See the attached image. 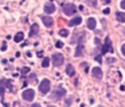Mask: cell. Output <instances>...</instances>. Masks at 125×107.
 I'll use <instances>...</instances> for the list:
<instances>
[{
  "label": "cell",
  "instance_id": "4",
  "mask_svg": "<svg viewBox=\"0 0 125 107\" xmlns=\"http://www.w3.org/2000/svg\"><path fill=\"white\" fill-rule=\"evenodd\" d=\"M50 87H51L50 81L48 79H44L39 85V92L41 93H43V94H46L50 90Z\"/></svg>",
  "mask_w": 125,
  "mask_h": 107
},
{
  "label": "cell",
  "instance_id": "30",
  "mask_svg": "<svg viewBox=\"0 0 125 107\" xmlns=\"http://www.w3.org/2000/svg\"><path fill=\"white\" fill-rule=\"evenodd\" d=\"M104 2H106V3H110V2H111V0H104Z\"/></svg>",
  "mask_w": 125,
  "mask_h": 107
},
{
  "label": "cell",
  "instance_id": "13",
  "mask_svg": "<svg viewBox=\"0 0 125 107\" xmlns=\"http://www.w3.org/2000/svg\"><path fill=\"white\" fill-rule=\"evenodd\" d=\"M96 25H97V22L94 18H89L87 20V27L89 30H94L96 28Z\"/></svg>",
  "mask_w": 125,
  "mask_h": 107
},
{
  "label": "cell",
  "instance_id": "21",
  "mask_svg": "<svg viewBox=\"0 0 125 107\" xmlns=\"http://www.w3.org/2000/svg\"><path fill=\"white\" fill-rule=\"evenodd\" d=\"M56 47H57V48H63V47H64V43L59 40V41L56 42Z\"/></svg>",
  "mask_w": 125,
  "mask_h": 107
},
{
  "label": "cell",
  "instance_id": "1",
  "mask_svg": "<svg viewBox=\"0 0 125 107\" xmlns=\"http://www.w3.org/2000/svg\"><path fill=\"white\" fill-rule=\"evenodd\" d=\"M65 94H66V90L64 87H59L53 92V93L51 95V98L54 100H61Z\"/></svg>",
  "mask_w": 125,
  "mask_h": 107
},
{
  "label": "cell",
  "instance_id": "23",
  "mask_svg": "<svg viewBox=\"0 0 125 107\" xmlns=\"http://www.w3.org/2000/svg\"><path fill=\"white\" fill-rule=\"evenodd\" d=\"M4 92H5V87H3L0 86V95H1L2 98L4 96Z\"/></svg>",
  "mask_w": 125,
  "mask_h": 107
},
{
  "label": "cell",
  "instance_id": "17",
  "mask_svg": "<svg viewBox=\"0 0 125 107\" xmlns=\"http://www.w3.org/2000/svg\"><path fill=\"white\" fill-rule=\"evenodd\" d=\"M82 52H83V44L79 43L78 46L76 47V50H75V57H79L80 55H82Z\"/></svg>",
  "mask_w": 125,
  "mask_h": 107
},
{
  "label": "cell",
  "instance_id": "33",
  "mask_svg": "<svg viewBox=\"0 0 125 107\" xmlns=\"http://www.w3.org/2000/svg\"><path fill=\"white\" fill-rule=\"evenodd\" d=\"M120 89H121V90H124V89H125V87H124L123 86H121V87H120Z\"/></svg>",
  "mask_w": 125,
  "mask_h": 107
},
{
  "label": "cell",
  "instance_id": "3",
  "mask_svg": "<svg viewBox=\"0 0 125 107\" xmlns=\"http://www.w3.org/2000/svg\"><path fill=\"white\" fill-rule=\"evenodd\" d=\"M63 11L65 15H68V16H71L73 14H75L77 9H76V7L74 4H71V3H69V4H65L64 5L63 7Z\"/></svg>",
  "mask_w": 125,
  "mask_h": 107
},
{
  "label": "cell",
  "instance_id": "14",
  "mask_svg": "<svg viewBox=\"0 0 125 107\" xmlns=\"http://www.w3.org/2000/svg\"><path fill=\"white\" fill-rule=\"evenodd\" d=\"M0 85H1V87H9L10 90H12V88H13L12 83H11L10 80H5V79L4 80H1V81H0Z\"/></svg>",
  "mask_w": 125,
  "mask_h": 107
},
{
  "label": "cell",
  "instance_id": "25",
  "mask_svg": "<svg viewBox=\"0 0 125 107\" xmlns=\"http://www.w3.org/2000/svg\"><path fill=\"white\" fill-rule=\"evenodd\" d=\"M121 52H122V54L125 56V43L121 45Z\"/></svg>",
  "mask_w": 125,
  "mask_h": 107
},
{
  "label": "cell",
  "instance_id": "36",
  "mask_svg": "<svg viewBox=\"0 0 125 107\" xmlns=\"http://www.w3.org/2000/svg\"><path fill=\"white\" fill-rule=\"evenodd\" d=\"M48 107H56V106H53V105H51V106H48Z\"/></svg>",
  "mask_w": 125,
  "mask_h": 107
},
{
  "label": "cell",
  "instance_id": "20",
  "mask_svg": "<svg viewBox=\"0 0 125 107\" xmlns=\"http://www.w3.org/2000/svg\"><path fill=\"white\" fill-rule=\"evenodd\" d=\"M85 1L89 6H96L97 4V0H85Z\"/></svg>",
  "mask_w": 125,
  "mask_h": 107
},
{
  "label": "cell",
  "instance_id": "12",
  "mask_svg": "<svg viewBox=\"0 0 125 107\" xmlns=\"http://www.w3.org/2000/svg\"><path fill=\"white\" fill-rule=\"evenodd\" d=\"M39 31V27L37 24H33L30 27V31H29V36H34L38 34Z\"/></svg>",
  "mask_w": 125,
  "mask_h": 107
},
{
  "label": "cell",
  "instance_id": "16",
  "mask_svg": "<svg viewBox=\"0 0 125 107\" xmlns=\"http://www.w3.org/2000/svg\"><path fill=\"white\" fill-rule=\"evenodd\" d=\"M116 19L120 23H124L125 22V13L124 12H117L116 13Z\"/></svg>",
  "mask_w": 125,
  "mask_h": 107
},
{
  "label": "cell",
  "instance_id": "6",
  "mask_svg": "<svg viewBox=\"0 0 125 107\" xmlns=\"http://www.w3.org/2000/svg\"><path fill=\"white\" fill-rule=\"evenodd\" d=\"M23 98L26 99L28 101H32L33 98H34V95H35V92L34 90L31 89V88H28V89H26L24 92H23Z\"/></svg>",
  "mask_w": 125,
  "mask_h": 107
},
{
  "label": "cell",
  "instance_id": "8",
  "mask_svg": "<svg viewBox=\"0 0 125 107\" xmlns=\"http://www.w3.org/2000/svg\"><path fill=\"white\" fill-rule=\"evenodd\" d=\"M41 20H42L43 24L45 25V27H47V28L52 27L53 24H54V20L51 17H49V16H43V17L41 18Z\"/></svg>",
  "mask_w": 125,
  "mask_h": 107
},
{
  "label": "cell",
  "instance_id": "2",
  "mask_svg": "<svg viewBox=\"0 0 125 107\" xmlns=\"http://www.w3.org/2000/svg\"><path fill=\"white\" fill-rule=\"evenodd\" d=\"M64 55L62 53H55L52 55V62L55 67H60L64 63Z\"/></svg>",
  "mask_w": 125,
  "mask_h": 107
},
{
  "label": "cell",
  "instance_id": "10",
  "mask_svg": "<svg viewBox=\"0 0 125 107\" xmlns=\"http://www.w3.org/2000/svg\"><path fill=\"white\" fill-rule=\"evenodd\" d=\"M82 23V18L79 17V16H77V17H74L73 19H71L69 23V27H74V26H78V25H80Z\"/></svg>",
  "mask_w": 125,
  "mask_h": 107
},
{
  "label": "cell",
  "instance_id": "11",
  "mask_svg": "<svg viewBox=\"0 0 125 107\" xmlns=\"http://www.w3.org/2000/svg\"><path fill=\"white\" fill-rule=\"evenodd\" d=\"M65 73L66 75L69 76V77H73L74 74H75V69L71 64H68L66 65V68H65Z\"/></svg>",
  "mask_w": 125,
  "mask_h": 107
},
{
  "label": "cell",
  "instance_id": "27",
  "mask_svg": "<svg viewBox=\"0 0 125 107\" xmlns=\"http://www.w3.org/2000/svg\"><path fill=\"white\" fill-rule=\"evenodd\" d=\"M120 6H121L122 9H124V10H125V0H122L121 3H120Z\"/></svg>",
  "mask_w": 125,
  "mask_h": 107
},
{
  "label": "cell",
  "instance_id": "28",
  "mask_svg": "<svg viewBox=\"0 0 125 107\" xmlns=\"http://www.w3.org/2000/svg\"><path fill=\"white\" fill-rule=\"evenodd\" d=\"M6 49H7V44H6V43H4L3 47L1 48V50H2V51H6Z\"/></svg>",
  "mask_w": 125,
  "mask_h": 107
},
{
  "label": "cell",
  "instance_id": "32",
  "mask_svg": "<svg viewBox=\"0 0 125 107\" xmlns=\"http://www.w3.org/2000/svg\"><path fill=\"white\" fill-rule=\"evenodd\" d=\"M79 9H80V10H81V11H82V10H83V6H82V5H80V6H79Z\"/></svg>",
  "mask_w": 125,
  "mask_h": 107
},
{
  "label": "cell",
  "instance_id": "24",
  "mask_svg": "<svg viewBox=\"0 0 125 107\" xmlns=\"http://www.w3.org/2000/svg\"><path fill=\"white\" fill-rule=\"evenodd\" d=\"M101 57H102V55H99V56H97L96 58H95V60L98 61L100 64H102V58H101Z\"/></svg>",
  "mask_w": 125,
  "mask_h": 107
},
{
  "label": "cell",
  "instance_id": "26",
  "mask_svg": "<svg viewBox=\"0 0 125 107\" xmlns=\"http://www.w3.org/2000/svg\"><path fill=\"white\" fill-rule=\"evenodd\" d=\"M110 12H111L110 8H106V9L103 11V13H104V14H110Z\"/></svg>",
  "mask_w": 125,
  "mask_h": 107
},
{
  "label": "cell",
  "instance_id": "7",
  "mask_svg": "<svg viewBox=\"0 0 125 107\" xmlns=\"http://www.w3.org/2000/svg\"><path fill=\"white\" fill-rule=\"evenodd\" d=\"M92 76L97 79V80H101L103 78V72H102V69L99 68V67H94L92 69Z\"/></svg>",
  "mask_w": 125,
  "mask_h": 107
},
{
  "label": "cell",
  "instance_id": "35",
  "mask_svg": "<svg viewBox=\"0 0 125 107\" xmlns=\"http://www.w3.org/2000/svg\"><path fill=\"white\" fill-rule=\"evenodd\" d=\"M41 54H42V52H39V53H38V57H41V56H42Z\"/></svg>",
  "mask_w": 125,
  "mask_h": 107
},
{
  "label": "cell",
  "instance_id": "5",
  "mask_svg": "<svg viewBox=\"0 0 125 107\" xmlns=\"http://www.w3.org/2000/svg\"><path fill=\"white\" fill-rule=\"evenodd\" d=\"M107 52H111V53L113 52V48H112V45H111V41L110 40V37H109V36H106L105 45H104L103 48H102V53H103V54H106V53H107Z\"/></svg>",
  "mask_w": 125,
  "mask_h": 107
},
{
  "label": "cell",
  "instance_id": "31",
  "mask_svg": "<svg viewBox=\"0 0 125 107\" xmlns=\"http://www.w3.org/2000/svg\"><path fill=\"white\" fill-rule=\"evenodd\" d=\"M27 55H28V57H31V53H30V52H28V53L27 52Z\"/></svg>",
  "mask_w": 125,
  "mask_h": 107
},
{
  "label": "cell",
  "instance_id": "29",
  "mask_svg": "<svg viewBox=\"0 0 125 107\" xmlns=\"http://www.w3.org/2000/svg\"><path fill=\"white\" fill-rule=\"evenodd\" d=\"M31 107H41V106H40V104H38V103H34V104L31 105Z\"/></svg>",
  "mask_w": 125,
  "mask_h": 107
},
{
  "label": "cell",
  "instance_id": "18",
  "mask_svg": "<svg viewBox=\"0 0 125 107\" xmlns=\"http://www.w3.org/2000/svg\"><path fill=\"white\" fill-rule=\"evenodd\" d=\"M42 67L43 68H47V67H49V65H50V58H48V57H45V58L43 59V61H42Z\"/></svg>",
  "mask_w": 125,
  "mask_h": 107
},
{
  "label": "cell",
  "instance_id": "15",
  "mask_svg": "<svg viewBox=\"0 0 125 107\" xmlns=\"http://www.w3.org/2000/svg\"><path fill=\"white\" fill-rule=\"evenodd\" d=\"M23 32H22V31H20V32H18L16 36H15V37H14V40H15V42H17V43H19V42H21V41H23Z\"/></svg>",
  "mask_w": 125,
  "mask_h": 107
},
{
  "label": "cell",
  "instance_id": "19",
  "mask_svg": "<svg viewBox=\"0 0 125 107\" xmlns=\"http://www.w3.org/2000/svg\"><path fill=\"white\" fill-rule=\"evenodd\" d=\"M59 35L61 36H64V37H66L69 35V31H68V30H65V29H63V30H61V31H59Z\"/></svg>",
  "mask_w": 125,
  "mask_h": 107
},
{
  "label": "cell",
  "instance_id": "34",
  "mask_svg": "<svg viewBox=\"0 0 125 107\" xmlns=\"http://www.w3.org/2000/svg\"><path fill=\"white\" fill-rule=\"evenodd\" d=\"M20 55H21V54H20V52H17V54H16V56H17V57H19Z\"/></svg>",
  "mask_w": 125,
  "mask_h": 107
},
{
  "label": "cell",
  "instance_id": "37",
  "mask_svg": "<svg viewBox=\"0 0 125 107\" xmlns=\"http://www.w3.org/2000/svg\"><path fill=\"white\" fill-rule=\"evenodd\" d=\"M98 107H103V106H98Z\"/></svg>",
  "mask_w": 125,
  "mask_h": 107
},
{
  "label": "cell",
  "instance_id": "9",
  "mask_svg": "<svg viewBox=\"0 0 125 107\" xmlns=\"http://www.w3.org/2000/svg\"><path fill=\"white\" fill-rule=\"evenodd\" d=\"M55 10H56V7L53 3H47L44 6V11L47 14H52L55 12Z\"/></svg>",
  "mask_w": 125,
  "mask_h": 107
},
{
  "label": "cell",
  "instance_id": "22",
  "mask_svg": "<svg viewBox=\"0 0 125 107\" xmlns=\"http://www.w3.org/2000/svg\"><path fill=\"white\" fill-rule=\"evenodd\" d=\"M29 71H30V69H29V68L24 67V68H23V69H22V74H23V75H24V74H28Z\"/></svg>",
  "mask_w": 125,
  "mask_h": 107
}]
</instances>
